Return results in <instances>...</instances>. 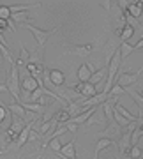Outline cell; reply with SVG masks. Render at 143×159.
Listing matches in <instances>:
<instances>
[{
	"mask_svg": "<svg viewBox=\"0 0 143 159\" xmlns=\"http://www.w3.org/2000/svg\"><path fill=\"white\" fill-rule=\"evenodd\" d=\"M34 122H35V120H32V122H27L25 129L20 133V138H18V142H16V148H18V150H20V148H23V145L29 142V136H30V131H32V127H34Z\"/></svg>",
	"mask_w": 143,
	"mask_h": 159,
	"instance_id": "obj_11",
	"label": "cell"
},
{
	"mask_svg": "<svg viewBox=\"0 0 143 159\" xmlns=\"http://www.w3.org/2000/svg\"><path fill=\"white\" fill-rule=\"evenodd\" d=\"M6 85L12 96V102H21V83H20V67L16 64L11 66V73H6Z\"/></svg>",
	"mask_w": 143,
	"mask_h": 159,
	"instance_id": "obj_1",
	"label": "cell"
},
{
	"mask_svg": "<svg viewBox=\"0 0 143 159\" xmlns=\"http://www.w3.org/2000/svg\"><path fill=\"white\" fill-rule=\"evenodd\" d=\"M16 159H21V157H20V156H18V157H16Z\"/></svg>",
	"mask_w": 143,
	"mask_h": 159,
	"instance_id": "obj_39",
	"label": "cell"
},
{
	"mask_svg": "<svg viewBox=\"0 0 143 159\" xmlns=\"http://www.w3.org/2000/svg\"><path fill=\"white\" fill-rule=\"evenodd\" d=\"M141 87H143V83H141Z\"/></svg>",
	"mask_w": 143,
	"mask_h": 159,
	"instance_id": "obj_40",
	"label": "cell"
},
{
	"mask_svg": "<svg viewBox=\"0 0 143 159\" xmlns=\"http://www.w3.org/2000/svg\"><path fill=\"white\" fill-rule=\"evenodd\" d=\"M92 50H94V46L92 44H76L71 48V55H76V57H88L92 53Z\"/></svg>",
	"mask_w": 143,
	"mask_h": 159,
	"instance_id": "obj_13",
	"label": "cell"
},
{
	"mask_svg": "<svg viewBox=\"0 0 143 159\" xmlns=\"http://www.w3.org/2000/svg\"><path fill=\"white\" fill-rule=\"evenodd\" d=\"M106 78H108V69L106 67H101L99 71H96V73L92 74V78L88 83H92V85H97V83H106Z\"/></svg>",
	"mask_w": 143,
	"mask_h": 159,
	"instance_id": "obj_17",
	"label": "cell"
},
{
	"mask_svg": "<svg viewBox=\"0 0 143 159\" xmlns=\"http://www.w3.org/2000/svg\"><path fill=\"white\" fill-rule=\"evenodd\" d=\"M113 6V2H109V0H106V2H103V7L106 9V11H109V7Z\"/></svg>",
	"mask_w": 143,
	"mask_h": 159,
	"instance_id": "obj_32",
	"label": "cell"
},
{
	"mask_svg": "<svg viewBox=\"0 0 143 159\" xmlns=\"http://www.w3.org/2000/svg\"><path fill=\"white\" fill-rule=\"evenodd\" d=\"M35 66H44V48H37V50H30V62Z\"/></svg>",
	"mask_w": 143,
	"mask_h": 159,
	"instance_id": "obj_16",
	"label": "cell"
},
{
	"mask_svg": "<svg viewBox=\"0 0 143 159\" xmlns=\"http://www.w3.org/2000/svg\"><path fill=\"white\" fill-rule=\"evenodd\" d=\"M111 97L109 94H104V92H99L97 96L90 97V99H83V108H96V106H103L106 101H109Z\"/></svg>",
	"mask_w": 143,
	"mask_h": 159,
	"instance_id": "obj_5",
	"label": "cell"
},
{
	"mask_svg": "<svg viewBox=\"0 0 143 159\" xmlns=\"http://www.w3.org/2000/svg\"><path fill=\"white\" fill-rule=\"evenodd\" d=\"M117 159H131L129 156H120V157H117Z\"/></svg>",
	"mask_w": 143,
	"mask_h": 159,
	"instance_id": "obj_35",
	"label": "cell"
},
{
	"mask_svg": "<svg viewBox=\"0 0 143 159\" xmlns=\"http://www.w3.org/2000/svg\"><path fill=\"white\" fill-rule=\"evenodd\" d=\"M58 154H60V156H64V157L76 159V138L73 136V140L65 143V145L62 147V150H60Z\"/></svg>",
	"mask_w": 143,
	"mask_h": 159,
	"instance_id": "obj_12",
	"label": "cell"
},
{
	"mask_svg": "<svg viewBox=\"0 0 143 159\" xmlns=\"http://www.w3.org/2000/svg\"><path fill=\"white\" fill-rule=\"evenodd\" d=\"M57 157H60V159H69V157H64V156H60V154H55Z\"/></svg>",
	"mask_w": 143,
	"mask_h": 159,
	"instance_id": "obj_36",
	"label": "cell"
},
{
	"mask_svg": "<svg viewBox=\"0 0 143 159\" xmlns=\"http://www.w3.org/2000/svg\"><path fill=\"white\" fill-rule=\"evenodd\" d=\"M6 117H7V108H6V104L2 102V104H0V125L6 120Z\"/></svg>",
	"mask_w": 143,
	"mask_h": 159,
	"instance_id": "obj_28",
	"label": "cell"
},
{
	"mask_svg": "<svg viewBox=\"0 0 143 159\" xmlns=\"http://www.w3.org/2000/svg\"><path fill=\"white\" fill-rule=\"evenodd\" d=\"M141 73H143V67H140L138 71H132V73H120L118 74V78H117V83L122 85L124 89H129V87H132V85H136L138 83V80H140Z\"/></svg>",
	"mask_w": 143,
	"mask_h": 159,
	"instance_id": "obj_3",
	"label": "cell"
},
{
	"mask_svg": "<svg viewBox=\"0 0 143 159\" xmlns=\"http://www.w3.org/2000/svg\"><path fill=\"white\" fill-rule=\"evenodd\" d=\"M132 51H136V50H134V46H131V44H129V43H122V44H120L122 60H124V58H127V57H129V55H131Z\"/></svg>",
	"mask_w": 143,
	"mask_h": 159,
	"instance_id": "obj_24",
	"label": "cell"
},
{
	"mask_svg": "<svg viewBox=\"0 0 143 159\" xmlns=\"http://www.w3.org/2000/svg\"><path fill=\"white\" fill-rule=\"evenodd\" d=\"M48 147L51 148V150H53L55 154H58L60 150H62V147H64V145L60 143V138H53L51 142H50V145H48Z\"/></svg>",
	"mask_w": 143,
	"mask_h": 159,
	"instance_id": "obj_26",
	"label": "cell"
},
{
	"mask_svg": "<svg viewBox=\"0 0 143 159\" xmlns=\"http://www.w3.org/2000/svg\"><path fill=\"white\" fill-rule=\"evenodd\" d=\"M29 12H14V14H12L11 16V21L12 23H23V25H25V23L29 21Z\"/></svg>",
	"mask_w": 143,
	"mask_h": 159,
	"instance_id": "obj_22",
	"label": "cell"
},
{
	"mask_svg": "<svg viewBox=\"0 0 143 159\" xmlns=\"http://www.w3.org/2000/svg\"><path fill=\"white\" fill-rule=\"evenodd\" d=\"M39 87H41V81L32 78V76H27L25 80H21V92L23 94H34Z\"/></svg>",
	"mask_w": 143,
	"mask_h": 159,
	"instance_id": "obj_10",
	"label": "cell"
},
{
	"mask_svg": "<svg viewBox=\"0 0 143 159\" xmlns=\"http://www.w3.org/2000/svg\"><path fill=\"white\" fill-rule=\"evenodd\" d=\"M94 115H96V113H94ZM94 115H92V117H90V119H88V122H87V127H88V125H94V124H99V120L97 119H96V117H94Z\"/></svg>",
	"mask_w": 143,
	"mask_h": 159,
	"instance_id": "obj_30",
	"label": "cell"
},
{
	"mask_svg": "<svg viewBox=\"0 0 143 159\" xmlns=\"http://www.w3.org/2000/svg\"><path fill=\"white\" fill-rule=\"evenodd\" d=\"M6 108L9 110V113H11L12 117H18V119L27 120V122H32V120H29V111L23 108L21 102H11V104H6Z\"/></svg>",
	"mask_w": 143,
	"mask_h": 159,
	"instance_id": "obj_7",
	"label": "cell"
},
{
	"mask_svg": "<svg viewBox=\"0 0 143 159\" xmlns=\"http://www.w3.org/2000/svg\"><path fill=\"white\" fill-rule=\"evenodd\" d=\"M141 152H143V147H141ZM141 159H143V156H141Z\"/></svg>",
	"mask_w": 143,
	"mask_h": 159,
	"instance_id": "obj_38",
	"label": "cell"
},
{
	"mask_svg": "<svg viewBox=\"0 0 143 159\" xmlns=\"http://www.w3.org/2000/svg\"><path fill=\"white\" fill-rule=\"evenodd\" d=\"M44 80H48L55 89H60V87H64V83H65V76H64V73L58 71V69H50V71H46Z\"/></svg>",
	"mask_w": 143,
	"mask_h": 159,
	"instance_id": "obj_4",
	"label": "cell"
},
{
	"mask_svg": "<svg viewBox=\"0 0 143 159\" xmlns=\"http://www.w3.org/2000/svg\"><path fill=\"white\" fill-rule=\"evenodd\" d=\"M113 145V140H108V138H99L97 143H96V148H94V159L99 157V152H103L104 148H108Z\"/></svg>",
	"mask_w": 143,
	"mask_h": 159,
	"instance_id": "obj_18",
	"label": "cell"
},
{
	"mask_svg": "<svg viewBox=\"0 0 143 159\" xmlns=\"http://www.w3.org/2000/svg\"><path fill=\"white\" fill-rule=\"evenodd\" d=\"M140 94H141V96H143V87H140Z\"/></svg>",
	"mask_w": 143,
	"mask_h": 159,
	"instance_id": "obj_37",
	"label": "cell"
},
{
	"mask_svg": "<svg viewBox=\"0 0 143 159\" xmlns=\"http://www.w3.org/2000/svg\"><path fill=\"white\" fill-rule=\"evenodd\" d=\"M126 12L131 18L138 20V18L141 16V12H143V2H131V6H129V9H127Z\"/></svg>",
	"mask_w": 143,
	"mask_h": 159,
	"instance_id": "obj_19",
	"label": "cell"
},
{
	"mask_svg": "<svg viewBox=\"0 0 143 159\" xmlns=\"http://www.w3.org/2000/svg\"><path fill=\"white\" fill-rule=\"evenodd\" d=\"M122 94H127V89H124V87L118 85V83H115L113 89L109 90V97H120Z\"/></svg>",
	"mask_w": 143,
	"mask_h": 159,
	"instance_id": "obj_25",
	"label": "cell"
},
{
	"mask_svg": "<svg viewBox=\"0 0 143 159\" xmlns=\"http://www.w3.org/2000/svg\"><path fill=\"white\" fill-rule=\"evenodd\" d=\"M94 73L96 71H94L92 64H81L80 67H78V71H76V76H78V80H80L81 83H88Z\"/></svg>",
	"mask_w": 143,
	"mask_h": 159,
	"instance_id": "obj_9",
	"label": "cell"
},
{
	"mask_svg": "<svg viewBox=\"0 0 143 159\" xmlns=\"http://www.w3.org/2000/svg\"><path fill=\"white\" fill-rule=\"evenodd\" d=\"M134 50H143V37L138 41L136 44H134Z\"/></svg>",
	"mask_w": 143,
	"mask_h": 159,
	"instance_id": "obj_31",
	"label": "cell"
},
{
	"mask_svg": "<svg viewBox=\"0 0 143 159\" xmlns=\"http://www.w3.org/2000/svg\"><path fill=\"white\" fill-rule=\"evenodd\" d=\"M6 152H7V148H2V150H0V156H4Z\"/></svg>",
	"mask_w": 143,
	"mask_h": 159,
	"instance_id": "obj_34",
	"label": "cell"
},
{
	"mask_svg": "<svg viewBox=\"0 0 143 159\" xmlns=\"http://www.w3.org/2000/svg\"><path fill=\"white\" fill-rule=\"evenodd\" d=\"M12 16V11H11V7L6 6V4H2L0 6V20H4V21H9Z\"/></svg>",
	"mask_w": 143,
	"mask_h": 159,
	"instance_id": "obj_23",
	"label": "cell"
},
{
	"mask_svg": "<svg viewBox=\"0 0 143 159\" xmlns=\"http://www.w3.org/2000/svg\"><path fill=\"white\" fill-rule=\"evenodd\" d=\"M23 108L27 110V111H32L34 115H44L46 110H48V106H42V104H39V102H29V101H21Z\"/></svg>",
	"mask_w": 143,
	"mask_h": 159,
	"instance_id": "obj_14",
	"label": "cell"
},
{
	"mask_svg": "<svg viewBox=\"0 0 143 159\" xmlns=\"http://www.w3.org/2000/svg\"><path fill=\"white\" fill-rule=\"evenodd\" d=\"M115 34L122 39V43H129V39H131L132 34H134V27H131V25H124L122 29L118 27V29L115 30Z\"/></svg>",
	"mask_w": 143,
	"mask_h": 159,
	"instance_id": "obj_15",
	"label": "cell"
},
{
	"mask_svg": "<svg viewBox=\"0 0 143 159\" xmlns=\"http://www.w3.org/2000/svg\"><path fill=\"white\" fill-rule=\"evenodd\" d=\"M4 92H9V89H7L6 83H0V94H4Z\"/></svg>",
	"mask_w": 143,
	"mask_h": 159,
	"instance_id": "obj_33",
	"label": "cell"
},
{
	"mask_svg": "<svg viewBox=\"0 0 143 159\" xmlns=\"http://www.w3.org/2000/svg\"><path fill=\"white\" fill-rule=\"evenodd\" d=\"M23 29H27V30H30V32H32V35L35 37V41H37V46H39V48H44V44H46V41H48V37H50V35H53V34H55V32L58 30V29L42 30V29H39V27L29 25V23H25V25H23Z\"/></svg>",
	"mask_w": 143,
	"mask_h": 159,
	"instance_id": "obj_2",
	"label": "cell"
},
{
	"mask_svg": "<svg viewBox=\"0 0 143 159\" xmlns=\"http://www.w3.org/2000/svg\"><path fill=\"white\" fill-rule=\"evenodd\" d=\"M143 152H141V147L140 145H134V147L131 148V152H129V157L131 159H141Z\"/></svg>",
	"mask_w": 143,
	"mask_h": 159,
	"instance_id": "obj_27",
	"label": "cell"
},
{
	"mask_svg": "<svg viewBox=\"0 0 143 159\" xmlns=\"http://www.w3.org/2000/svg\"><path fill=\"white\" fill-rule=\"evenodd\" d=\"M65 125H67V131H71V133H76V129H78V125H76V124H73L71 120H69V122H67Z\"/></svg>",
	"mask_w": 143,
	"mask_h": 159,
	"instance_id": "obj_29",
	"label": "cell"
},
{
	"mask_svg": "<svg viewBox=\"0 0 143 159\" xmlns=\"http://www.w3.org/2000/svg\"><path fill=\"white\" fill-rule=\"evenodd\" d=\"M115 110H117V111H118V113H120L122 117H124V119H127V120H129V122H138V115H131V113H129V111H127L126 108H124V106H122L120 102H118V104L115 106Z\"/></svg>",
	"mask_w": 143,
	"mask_h": 159,
	"instance_id": "obj_21",
	"label": "cell"
},
{
	"mask_svg": "<svg viewBox=\"0 0 143 159\" xmlns=\"http://www.w3.org/2000/svg\"><path fill=\"white\" fill-rule=\"evenodd\" d=\"M74 90L80 94L83 99H90V97H94V96H97L99 92H97V89H96V85H92V83H78V85H74Z\"/></svg>",
	"mask_w": 143,
	"mask_h": 159,
	"instance_id": "obj_6",
	"label": "cell"
},
{
	"mask_svg": "<svg viewBox=\"0 0 143 159\" xmlns=\"http://www.w3.org/2000/svg\"><path fill=\"white\" fill-rule=\"evenodd\" d=\"M122 134H124V129H122L117 122H109L108 127L99 133V136L101 138H108V140H113L115 136H122Z\"/></svg>",
	"mask_w": 143,
	"mask_h": 159,
	"instance_id": "obj_8",
	"label": "cell"
},
{
	"mask_svg": "<svg viewBox=\"0 0 143 159\" xmlns=\"http://www.w3.org/2000/svg\"><path fill=\"white\" fill-rule=\"evenodd\" d=\"M55 120H57L58 125H65L69 120H71V115H69L67 110H58L57 115H55Z\"/></svg>",
	"mask_w": 143,
	"mask_h": 159,
	"instance_id": "obj_20",
	"label": "cell"
}]
</instances>
